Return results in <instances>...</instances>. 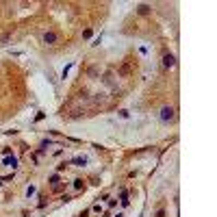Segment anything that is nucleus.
Returning a JSON list of instances; mask_svg holds the SVG:
<instances>
[{"label":"nucleus","instance_id":"9","mask_svg":"<svg viewBox=\"0 0 217 217\" xmlns=\"http://www.w3.org/2000/svg\"><path fill=\"white\" fill-rule=\"evenodd\" d=\"M33 193H35V187H33V185H31V187H28V189H26V195H33Z\"/></svg>","mask_w":217,"mask_h":217},{"label":"nucleus","instance_id":"6","mask_svg":"<svg viewBox=\"0 0 217 217\" xmlns=\"http://www.w3.org/2000/svg\"><path fill=\"white\" fill-rule=\"evenodd\" d=\"M148 11H150V7H148V4H139V13H141V15H145Z\"/></svg>","mask_w":217,"mask_h":217},{"label":"nucleus","instance_id":"5","mask_svg":"<svg viewBox=\"0 0 217 217\" xmlns=\"http://www.w3.org/2000/svg\"><path fill=\"white\" fill-rule=\"evenodd\" d=\"M72 163H74V165H78V167H83V165L87 163V156H76V159L72 161Z\"/></svg>","mask_w":217,"mask_h":217},{"label":"nucleus","instance_id":"10","mask_svg":"<svg viewBox=\"0 0 217 217\" xmlns=\"http://www.w3.org/2000/svg\"><path fill=\"white\" fill-rule=\"evenodd\" d=\"M156 217H165V211H159V213H156Z\"/></svg>","mask_w":217,"mask_h":217},{"label":"nucleus","instance_id":"2","mask_svg":"<svg viewBox=\"0 0 217 217\" xmlns=\"http://www.w3.org/2000/svg\"><path fill=\"white\" fill-rule=\"evenodd\" d=\"M163 65L165 67H174L176 65V57H174V54H165L163 57Z\"/></svg>","mask_w":217,"mask_h":217},{"label":"nucleus","instance_id":"1","mask_svg":"<svg viewBox=\"0 0 217 217\" xmlns=\"http://www.w3.org/2000/svg\"><path fill=\"white\" fill-rule=\"evenodd\" d=\"M159 117H161V122H172V120H174V109H172V107H163Z\"/></svg>","mask_w":217,"mask_h":217},{"label":"nucleus","instance_id":"8","mask_svg":"<svg viewBox=\"0 0 217 217\" xmlns=\"http://www.w3.org/2000/svg\"><path fill=\"white\" fill-rule=\"evenodd\" d=\"M50 183H52V185L59 183V174H52V176H50Z\"/></svg>","mask_w":217,"mask_h":217},{"label":"nucleus","instance_id":"7","mask_svg":"<svg viewBox=\"0 0 217 217\" xmlns=\"http://www.w3.org/2000/svg\"><path fill=\"white\" fill-rule=\"evenodd\" d=\"M74 189H83V180H80V178L74 180Z\"/></svg>","mask_w":217,"mask_h":217},{"label":"nucleus","instance_id":"11","mask_svg":"<svg viewBox=\"0 0 217 217\" xmlns=\"http://www.w3.org/2000/svg\"><path fill=\"white\" fill-rule=\"evenodd\" d=\"M115 217H124V215H122V213H117V215H115Z\"/></svg>","mask_w":217,"mask_h":217},{"label":"nucleus","instance_id":"4","mask_svg":"<svg viewBox=\"0 0 217 217\" xmlns=\"http://www.w3.org/2000/svg\"><path fill=\"white\" fill-rule=\"evenodd\" d=\"M54 41H57L54 33H44V44H54Z\"/></svg>","mask_w":217,"mask_h":217},{"label":"nucleus","instance_id":"3","mask_svg":"<svg viewBox=\"0 0 217 217\" xmlns=\"http://www.w3.org/2000/svg\"><path fill=\"white\" fill-rule=\"evenodd\" d=\"M2 165L13 167V170H15V167H18V159H15V156H4V159H2Z\"/></svg>","mask_w":217,"mask_h":217}]
</instances>
